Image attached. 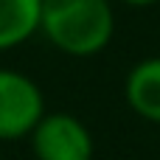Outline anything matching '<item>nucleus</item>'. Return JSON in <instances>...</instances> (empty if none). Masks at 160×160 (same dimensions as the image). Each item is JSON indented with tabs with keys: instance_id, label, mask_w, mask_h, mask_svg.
Returning a JSON list of instances; mask_svg holds the SVG:
<instances>
[{
	"instance_id": "nucleus-1",
	"label": "nucleus",
	"mask_w": 160,
	"mask_h": 160,
	"mask_svg": "<svg viewBox=\"0 0 160 160\" xmlns=\"http://www.w3.org/2000/svg\"><path fill=\"white\" fill-rule=\"evenodd\" d=\"M39 31L70 56H93L104 51L115 31L110 0H42Z\"/></svg>"
},
{
	"instance_id": "nucleus-2",
	"label": "nucleus",
	"mask_w": 160,
	"mask_h": 160,
	"mask_svg": "<svg viewBox=\"0 0 160 160\" xmlns=\"http://www.w3.org/2000/svg\"><path fill=\"white\" fill-rule=\"evenodd\" d=\"M45 115V98L34 79L0 68V141L31 135Z\"/></svg>"
},
{
	"instance_id": "nucleus-3",
	"label": "nucleus",
	"mask_w": 160,
	"mask_h": 160,
	"mask_svg": "<svg viewBox=\"0 0 160 160\" xmlns=\"http://www.w3.org/2000/svg\"><path fill=\"white\" fill-rule=\"evenodd\" d=\"M28 138L37 160H93V135L70 112H45Z\"/></svg>"
},
{
	"instance_id": "nucleus-4",
	"label": "nucleus",
	"mask_w": 160,
	"mask_h": 160,
	"mask_svg": "<svg viewBox=\"0 0 160 160\" xmlns=\"http://www.w3.org/2000/svg\"><path fill=\"white\" fill-rule=\"evenodd\" d=\"M124 93L141 118L160 124V56H149L129 70Z\"/></svg>"
},
{
	"instance_id": "nucleus-5",
	"label": "nucleus",
	"mask_w": 160,
	"mask_h": 160,
	"mask_svg": "<svg viewBox=\"0 0 160 160\" xmlns=\"http://www.w3.org/2000/svg\"><path fill=\"white\" fill-rule=\"evenodd\" d=\"M42 0H0V51L22 45L39 31Z\"/></svg>"
},
{
	"instance_id": "nucleus-6",
	"label": "nucleus",
	"mask_w": 160,
	"mask_h": 160,
	"mask_svg": "<svg viewBox=\"0 0 160 160\" xmlns=\"http://www.w3.org/2000/svg\"><path fill=\"white\" fill-rule=\"evenodd\" d=\"M121 3H129V6H152L158 0H121Z\"/></svg>"
}]
</instances>
